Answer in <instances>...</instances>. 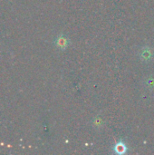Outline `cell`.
Wrapping results in <instances>:
<instances>
[{
    "label": "cell",
    "mask_w": 154,
    "mask_h": 155,
    "mask_svg": "<svg viewBox=\"0 0 154 155\" xmlns=\"http://www.w3.org/2000/svg\"><path fill=\"white\" fill-rule=\"evenodd\" d=\"M69 45V41L66 37H64V35H59L56 39H55V45L60 48V49H65Z\"/></svg>",
    "instance_id": "obj_1"
},
{
    "label": "cell",
    "mask_w": 154,
    "mask_h": 155,
    "mask_svg": "<svg viewBox=\"0 0 154 155\" xmlns=\"http://www.w3.org/2000/svg\"><path fill=\"white\" fill-rule=\"evenodd\" d=\"M114 151H115V153H119V154H123V153H124L126 152V146L123 144V143L120 142V143H118L115 145Z\"/></svg>",
    "instance_id": "obj_2"
}]
</instances>
